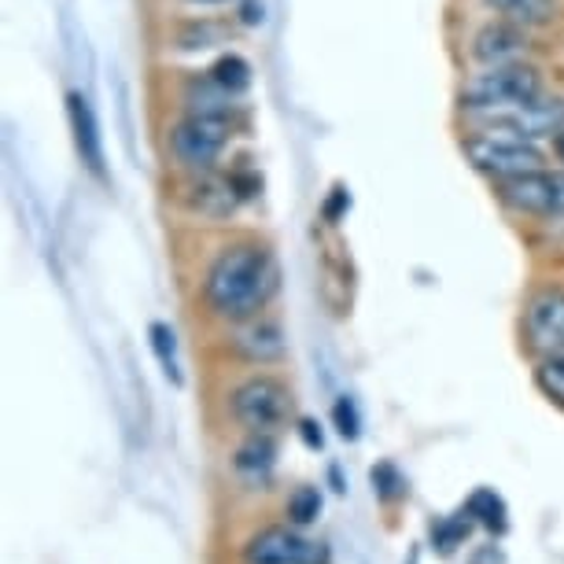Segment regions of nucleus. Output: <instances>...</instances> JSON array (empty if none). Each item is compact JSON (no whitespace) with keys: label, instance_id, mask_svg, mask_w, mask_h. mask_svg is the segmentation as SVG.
<instances>
[{"label":"nucleus","instance_id":"nucleus-5","mask_svg":"<svg viewBox=\"0 0 564 564\" xmlns=\"http://www.w3.org/2000/svg\"><path fill=\"white\" fill-rule=\"evenodd\" d=\"M243 564H333V550L292 528H262L243 546Z\"/></svg>","mask_w":564,"mask_h":564},{"label":"nucleus","instance_id":"nucleus-13","mask_svg":"<svg viewBox=\"0 0 564 564\" xmlns=\"http://www.w3.org/2000/svg\"><path fill=\"white\" fill-rule=\"evenodd\" d=\"M273 465H276V440H273V435H248V443H243L237 451V457H232L237 476L243 484H251V487L270 484Z\"/></svg>","mask_w":564,"mask_h":564},{"label":"nucleus","instance_id":"nucleus-18","mask_svg":"<svg viewBox=\"0 0 564 564\" xmlns=\"http://www.w3.org/2000/svg\"><path fill=\"white\" fill-rule=\"evenodd\" d=\"M148 336H152V350L159 358V366H163L166 380H174V384L181 388V369H177V339H174V328L155 322L152 328H148Z\"/></svg>","mask_w":564,"mask_h":564},{"label":"nucleus","instance_id":"nucleus-22","mask_svg":"<svg viewBox=\"0 0 564 564\" xmlns=\"http://www.w3.org/2000/svg\"><path fill=\"white\" fill-rule=\"evenodd\" d=\"M333 424H336V432L344 435L347 443H355L358 435H361V413H358V402L344 395V399H336V406H333Z\"/></svg>","mask_w":564,"mask_h":564},{"label":"nucleus","instance_id":"nucleus-15","mask_svg":"<svg viewBox=\"0 0 564 564\" xmlns=\"http://www.w3.org/2000/svg\"><path fill=\"white\" fill-rule=\"evenodd\" d=\"M473 524L476 520L465 513H454V517H443L432 524V546L440 550V557H451L457 546H465V539L473 535Z\"/></svg>","mask_w":564,"mask_h":564},{"label":"nucleus","instance_id":"nucleus-6","mask_svg":"<svg viewBox=\"0 0 564 564\" xmlns=\"http://www.w3.org/2000/svg\"><path fill=\"white\" fill-rule=\"evenodd\" d=\"M498 196L520 215H542V218H564V170H535L498 181Z\"/></svg>","mask_w":564,"mask_h":564},{"label":"nucleus","instance_id":"nucleus-17","mask_svg":"<svg viewBox=\"0 0 564 564\" xmlns=\"http://www.w3.org/2000/svg\"><path fill=\"white\" fill-rule=\"evenodd\" d=\"M369 484H372V495H377L384 506H395V502H402V498L410 495L406 476H402L391 462H380L377 468H372V473H369Z\"/></svg>","mask_w":564,"mask_h":564},{"label":"nucleus","instance_id":"nucleus-27","mask_svg":"<svg viewBox=\"0 0 564 564\" xmlns=\"http://www.w3.org/2000/svg\"><path fill=\"white\" fill-rule=\"evenodd\" d=\"M196 4H221V0H196Z\"/></svg>","mask_w":564,"mask_h":564},{"label":"nucleus","instance_id":"nucleus-16","mask_svg":"<svg viewBox=\"0 0 564 564\" xmlns=\"http://www.w3.org/2000/svg\"><path fill=\"white\" fill-rule=\"evenodd\" d=\"M498 15H506L509 23H520V26H535V23H546L553 15V0H487Z\"/></svg>","mask_w":564,"mask_h":564},{"label":"nucleus","instance_id":"nucleus-3","mask_svg":"<svg viewBox=\"0 0 564 564\" xmlns=\"http://www.w3.org/2000/svg\"><path fill=\"white\" fill-rule=\"evenodd\" d=\"M232 417L251 435H273L292 421V391L273 377H251L232 391Z\"/></svg>","mask_w":564,"mask_h":564},{"label":"nucleus","instance_id":"nucleus-10","mask_svg":"<svg viewBox=\"0 0 564 564\" xmlns=\"http://www.w3.org/2000/svg\"><path fill=\"white\" fill-rule=\"evenodd\" d=\"M473 56L484 63V67H506V63H520L528 56V37L520 23H491L484 26L473 41Z\"/></svg>","mask_w":564,"mask_h":564},{"label":"nucleus","instance_id":"nucleus-23","mask_svg":"<svg viewBox=\"0 0 564 564\" xmlns=\"http://www.w3.org/2000/svg\"><path fill=\"white\" fill-rule=\"evenodd\" d=\"M300 435H303V443L311 446V451H322V446H325L322 424H317V421H311V417H303V421H300Z\"/></svg>","mask_w":564,"mask_h":564},{"label":"nucleus","instance_id":"nucleus-1","mask_svg":"<svg viewBox=\"0 0 564 564\" xmlns=\"http://www.w3.org/2000/svg\"><path fill=\"white\" fill-rule=\"evenodd\" d=\"M281 284L276 259L259 243H232L210 262L204 295L210 311L226 322H248L259 317Z\"/></svg>","mask_w":564,"mask_h":564},{"label":"nucleus","instance_id":"nucleus-14","mask_svg":"<svg viewBox=\"0 0 564 564\" xmlns=\"http://www.w3.org/2000/svg\"><path fill=\"white\" fill-rule=\"evenodd\" d=\"M465 513L476 520L480 528L491 531L495 539H502L509 535V506H506V498L495 491V487H476L473 495L465 498Z\"/></svg>","mask_w":564,"mask_h":564},{"label":"nucleus","instance_id":"nucleus-11","mask_svg":"<svg viewBox=\"0 0 564 564\" xmlns=\"http://www.w3.org/2000/svg\"><path fill=\"white\" fill-rule=\"evenodd\" d=\"M232 347H237L240 358L248 361H276L284 355V333L276 322H265V317H248V322H240L237 336H232Z\"/></svg>","mask_w":564,"mask_h":564},{"label":"nucleus","instance_id":"nucleus-26","mask_svg":"<svg viewBox=\"0 0 564 564\" xmlns=\"http://www.w3.org/2000/svg\"><path fill=\"white\" fill-rule=\"evenodd\" d=\"M553 152H557V159L564 163V130H561L557 137H553Z\"/></svg>","mask_w":564,"mask_h":564},{"label":"nucleus","instance_id":"nucleus-28","mask_svg":"<svg viewBox=\"0 0 564 564\" xmlns=\"http://www.w3.org/2000/svg\"><path fill=\"white\" fill-rule=\"evenodd\" d=\"M410 564H417V553H413V557H410Z\"/></svg>","mask_w":564,"mask_h":564},{"label":"nucleus","instance_id":"nucleus-20","mask_svg":"<svg viewBox=\"0 0 564 564\" xmlns=\"http://www.w3.org/2000/svg\"><path fill=\"white\" fill-rule=\"evenodd\" d=\"M210 78L237 97V93H243L251 85V67H248V59H240V56H221L215 63V70H210Z\"/></svg>","mask_w":564,"mask_h":564},{"label":"nucleus","instance_id":"nucleus-7","mask_svg":"<svg viewBox=\"0 0 564 564\" xmlns=\"http://www.w3.org/2000/svg\"><path fill=\"white\" fill-rule=\"evenodd\" d=\"M229 141V119H210V115H188L170 133V148H174L177 163L193 170H210L218 155L226 152Z\"/></svg>","mask_w":564,"mask_h":564},{"label":"nucleus","instance_id":"nucleus-24","mask_svg":"<svg viewBox=\"0 0 564 564\" xmlns=\"http://www.w3.org/2000/svg\"><path fill=\"white\" fill-rule=\"evenodd\" d=\"M468 564H506V553L502 546H495V542H487V546H480L468 557Z\"/></svg>","mask_w":564,"mask_h":564},{"label":"nucleus","instance_id":"nucleus-8","mask_svg":"<svg viewBox=\"0 0 564 564\" xmlns=\"http://www.w3.org/2000/svg\"><path fill=\"white\" fill-rule=\"evenodd\" d=\"M491 126V133L520 137V141H539V137H557L564 130V100L561 97H539L520 108L480 115Z\"/></svg>","mask_w":564,"mask_h":564},{"label":"nucleus","instance_id":"nucleus-19","mask_svg":"<svg viewBox=\"0 0 564 564\" xmlns=\"http://www.w3.org/2000/svg\"><path fill=\"white\" fill-rule=\"evenodd\" d=\"M322 491L317 487H295V495L289 498V520L295 528H311L322 517Z\"/></svg>","mask_w":564,"mask_h":564},{"label":"nucleus","instance_id":"nucleus-4","mask_svg":"<svg viewBox=\"0 0 564 564\" xmlns=\"http://www.w3.org/2000/svg\"><path fill=\"white\" fill-rule=\"evenodd\" d=\"M465 155L473 159L476 170H484V174H495L498 181L520 177V174H535V170L546 166V155H542L535 144L520 141V137H506V133L468 137V141H465Z\"/></svg>","mask_w":564,"mask_h":564},{"label":"nucleus","instance_id":"nucleus-2","mask_svg":"<svg viewBox=\"0 0 564 564\" xmlns=\"http://www.w3.org/2000/svg\"><path fill=\"white\" fill-rule=\"evenodd\" d=\"M542 97V78L528 63H506V67H487L462 89V104L473 115H491L506 108H520Z\"/></svg>","mask_w":564,"mask_h":564},{"label":"nucleus","instance_id":"nucleus-21","mask_svg":"<svg viewBox=\"0 0 564 564\" xmlns=\"http://www.w3.org/2000/svg\"><path fill=\"white\" fill-rule=\"evenodd\" d=\"M535 384L550 402L564 406V355L542 358V366L535 369Z\"/></svg>","mask_w":564,"mask_h":564},{"label":"nucleus","instance_id":"nucleus-12","mask_svg":"<svg viewBox=\"0 0 564 564\" xmlns=\"http://www.w3.org/2000/svg\"><path fill=\"white\" fill-rule=\"evenodd\" d=\"M67 111H70V130H74V144H78L82 163L93 170V174H104V144H100V126L97 115H93L89 100L82 93H70L67 97Z\"/></svg>","mask_w":564,"mask_h":564},{"label":"nucleus","instance_id":"nucleus-9","mask_svg":"<svg viewBox=\"0 0 564 564\" xmlns=\"http://www.w3.org/2000/svg\"><path fill=\"white\" fill-rule=\"evenodd\" d=\"M524 339L542 358L564 355V289H542L524 311Z\"/></svg>","mask_w":564,"mask_h":564},{"label":"nucleus","instance_id":"nucleus-25","mask_svg":"<svg viewBox=\"0 0 564 564\" xmlns=\"http://www.w3.org/2000/svg\"><path fill=\"white\" fill-rule=\"evenodd\" d=\"M328 480H333V491H336V495H344V491H347L344 476H339V465H333V468H328Z\"/></svg>","mask_w":564,"mask_h":564}]
</instances>
